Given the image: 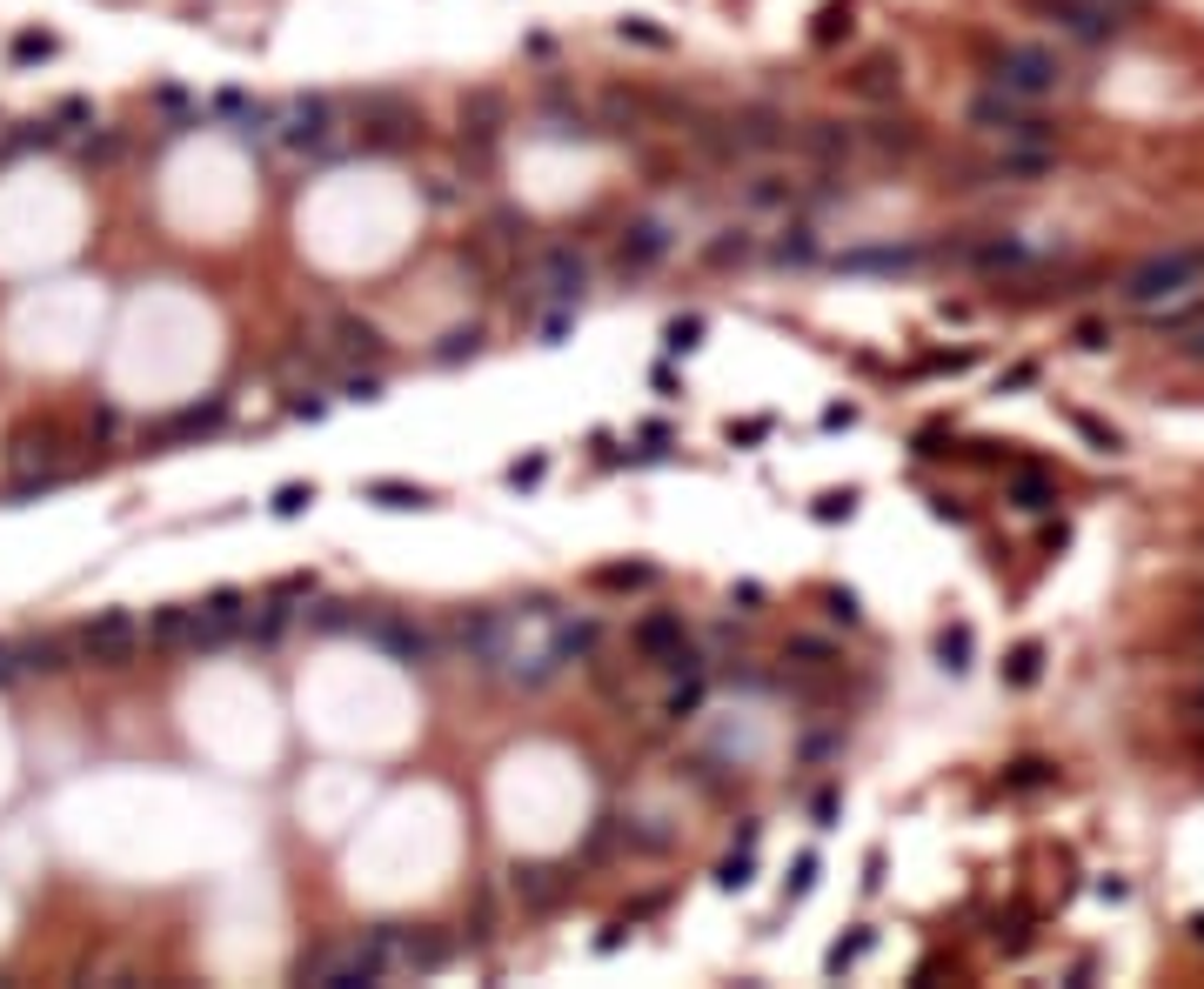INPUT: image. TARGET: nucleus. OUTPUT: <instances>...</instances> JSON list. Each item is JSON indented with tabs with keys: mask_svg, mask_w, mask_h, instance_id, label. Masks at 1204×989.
I'll return each instance as SVG.
<instances>
[{
	"mask_svg": "<svg viewBox=\"0 0 1204 989\" xmlns=\"http://www.w3.org/2000/svg\"><path fill=\"white\" fill-rule=\"evenodd\" d=\"M1191 929H1198V943H1204V916H1198V923H1191Z\"/></svg>",
	"mask_w": 1204,
	"mask_h": 989,
	"instance_id": "nucleus-33",
	"label": "nucleus"
},
{
	"mask_svg": "<svg viewBox=\"0 0 1204 989\" xmlns=\"http://www.w3.org/2000/svg\"><path fill=\"white\" fill-rule=\"evenodd\" d=\"M636 649H643L649 662H663V669H697V655H689V629H683L677 609H656V615L636 622Z\"/></svg>",
	"mask_w": 1204,
	"mask_h": 989,
	"instance_id": "nucleus-4",
	"label": "nucleus"
},
{
	"mask_svg": "<svg viewBox=\"0 0 1204 989\" xmlns=\"http://www.w3.org/2000/svg\"><path fill=\"white\" fill-rule=\"evenodd\" d=\"M1198 281H1204V241H1198V248H1171V254H1158V261L1130 268L1118 295H1124L1130 308H1164V301H1184Z\"/></svg>",
	"mask_w": 1204,
	"mask_h": 989,
	"instance_id": "nucleus-1",
	"label": "nucleus"
},
{
	"mask_svg": "<svg viewBox=\"0 0 1204 989\" xmlns=\"http://www.w3.org/2000/svg\"><path fill=\"white\" fill-rule=\"evenodd\" d=\"M462 121H469V134H476V141H489V134H496V121H502V101L496 94H469Z\"/></svg>",
	"mask_w": 1204,
	"mask_h": 989,
	"instance_id": "nucleus-13",
	"label": "nucleus"
},
{
	"mask_svg": "<svg viewBox=\"0 0 1204 989\" xmlns=\"http://www.w3.org/2000/svg\"><path fill=\"white\" fill-rule=\"evenodd\" d=\"M1011 502L1037 515V508H1051V502H1057V488L1044 482V475H1017V482H1011Z\"/></svg>",
	"mask_w": 1204,
	"mask_h": 989,
	"instance_id": "nucleus-15",
	"label": "nucleus"
},
{
	"mask_svg": "<svg viewBox=\"0 0 1204 989\" xmlns=\"http://www.w3.org/2000/svg\"><path fill=\"white\" fill-rule=\"evenodd\" d=\"M963 655H971V635H943V662H951V669H963Z\"/></svg>",
	"mask_w": 1204,
	"mask_h": 989,
	"instance_id": "nucleus-29",
	"label": "nucleus"
},
{
	"mask_svg": "<svg viewBox=\"0 0 1204 989\" xmlns=\"http://www.w3.org/2000/svg\"><path fill=\"white\" fill-rule=\"evenodd\" d=\"M127 649H134V622L127 615H101L95 629H87V655H95V662H127Z\"/></svg>",
	"mask_w": 1204,
	"mask_h": 989,
	"instance_id": "nucleus-10",
	"label": "nucleus"
},
{
	"mask_svg": "<svg viewBox=\"0 0 1204 989\" xmlns=\"http://www.w3.org/2000/svg\"><path fill=\"white\" fill-rule=\"evenodd\" d=\"M476 341H482V328H455V335H442L435 361H462V355H476Z\"/></svg>",
	"mask_w": 1204,
	"mask_h": 989,
	"instance_id": "nucleus-19",
	"label": "nucleus"
},
{
	"mask_svg": "<svg viewBox=\"0 0 1204 989\" xmlns=\"http://www.w3.org/2000/svg\"><path fill=\"white\" fill-rule=\"evenodd\" d=\"M697 702H703V682H689V689H677V695H669V716H689Z\"/></svg>",
	"mask_w": 1204,
	"mask_h": 989,
	"instance_id": "nucleus-28",
	"label": "nucleus"
},
{
	"mask_svg": "<svg viewBox=\"0 0 1204 989\" xmlns=\"http://www.w3.org/2000/svg\"><path fill=\"white\" fill-rule=\"evenodd\" d=\"M697 335H703V321H697V315H683V321H669L663 348H669V355H683V348H697Z\"/></svg>",
	"mask_w": 1204,
	"mask_h": 989,
	"instance_id": "nucleus-22",
	"label": "nucleus"
},
{
	"mask_svg": "<svg viewBox=\"0 0 1204 989\" xmlns=\"http://www.w3.org/2000/svg\"><path fill=\"white\" fill-rule=\"evenodd\" d=\"M864 949H870V929H856L850 943H836V949H830V963H824V969H830V976H844V969H850L856 956H864Z\"/></svg>",
	"mask_w": 1204,
	"mask_h": 989,
	"instance_id": "nucleus-21",
	"label": "nucleus"
},
{
	"mask_svg": "<svg viewBox=\"0 0 1204 989\" xmlns=\"http://www.w3.org/2000/svg\"><path fill=\"white\" fill-rule=\"evenodd\" d=\"M669 254V228L663 222H636V228H623V274H643V268H656Z\"/></svg>",
	"mask_w": 1204,
	"mask_h": 989,
	"instance_id": "nucleus-9",
	"label": "nucleus"
},
{
	"mask_svg": "<svg viewBox=\"0 0 1204 989\" xmlns=\"http://www.w3.org/2000/svg\"><path fill=\"white\" fill-rule=\"evenodd\" d=\"M1184 348H1191V355H1204V328H1198V335H1191V341H1184Z\"/></svg>",
	"mask_w": 1204,
	"mask_h": 989,
	"instance_id": "nucleus-32",
	"label": "nucleus"
},
{
	"mask_svg": "<svg viewBox=\"0 0 1204 989\" xmlns=\"http://www.w3.org/2000/svg\"><path fill=\"white\" fill-rule=\"evenodd\" d=\"M623 34H636V41H649V47H663V34H656L649 21H623Z\"/></svg>",
	"mask_w": 1204,
	"mask_h": 989,
	"instance_id": "nucleus-31",
	"label": "nucleus"
},
{
	"mask_svg": "<svg viewBox=\"0 0 1204 989\" xmlns=\"http://www.w3.org/2000/svg\"><path fill=\"white\" fill-rule=\"evenodd\" d=\"M308 502H315V488H302V482H295V488H282V495H275V515H302Z\"/></svg>",
	"mask_w": 1204,
	"mask_h": 989,
	"instance_id": "nucleus-23",
	"label": "nucleus"
},
{
	"mask_svg": "<svg viewBox=\"0 0 1204 989\" xmlns=\"http://www.w3.org/2000/svg\"><path fill=\"white\" fill-rule=\"evenodd\" d=\"M596 582L602 589H636V582H649V569H602Z\"/></svg>",
	"mask_w": 1204,
	"mask_h": 989,
	"instance_id": "nucleus-25",
	"label": "nucleus"
},
{
	"mask_svg": "<svg viewBox=\"0 0 1204 989\" xmlns=\"http://www.w3.org/2000/svg\"><path fill=\"white\" fill-rule=\"evenodd\" d=\"M991 81L1003 87V94H1017V101H1044V94H1057L1064 67H1057L1051 54H1037V47H1003L997 67H991Z\"/></svg>",
	"mask_w": 1204,
	"mask_h": 989,
	"instance_id": "nucleus-2",
	"label": "nucleus"
},
{
	"mask_svg": "<svg viewBox=\"0 0 1204 989\" xmlns=\"http://www.w3.org/2000/svg\"><path fill=\"white\" fill-rule=\"evenodd\" d=\"M335 348H349V355H381V328L361 321V315H335Z\"/></svg>",
	"mask_w": 1204,
	"mask_h": 989,
	"instance_id": "nucleus-12",
	"label": "nucleus"
},
{
	"mask_svg": "<svg viewBox=\"0 0 1204 989\" xmlns=\"http://www.w3.org/2000/svg\"><path fill=\"white\" fill-rule=\"evenodd\" d=\"M536 295L542 301H576L582 295V254L576 248H549L536 261Z\"/></svg>",
	"mask_w": 1204,
	"mask_h": 989,
	"instance_id": "nucleus-7",
	"label": "nucleus"
},
{
	"mask_svg": "<svg viewBox=\"0 0 1204 989\" xmlns=\"http://www.w3.org/2000/svg\"><path fill=\"white\" fill-rule=\"evenodd\" d=\"M904 67L897 61H864V75H856V94H897Z\"/></svg>",
	"mask_w": 1204,
	"mask_h": 989,
	"instance_id": "nucleus-14",
	"label": "nucleus"
},
{
	"mask_svg": "<svg viewBox=\"0 0 1204 989\" xmlns=\"http://www.w3.org/2000/svg\"><path fill=\"white\" fill-rule=\"evenodd\" d=\"M736 141H750V148H770V141H776V114H743V121H736Z\"/></svg>",
	"mask_w": 1204,
	"mask_h": 989,
	"instance_id": "nucleus-18",
	"label": "nucleus"
},
{
	"mask_svg": "<svg viewBox=\"0 0 1204 989\" xmlns=\"http://www.w3.org/2000/svg\"><path fill=\"white\" fill-rule=\"evenodd\" d=\"M971 127H983V134H1003V141H1031V148H1044V121L1024 114V101L1017 94H977L971 101Z\"/></svg>",
	"mask_w": 1204,
	"mask_h": 989,
	"instance_id": "nucleus-3",
	"label": "nucleus"
},
{
	"mask_svg": "<svg viewBox=\"0 0 1204 989\" xmlns=\"http://www.w3.org/2000/svg\"><path fill=\"white\" fill-rule=\"evenodd\" d=\"M1031 7L1044 14V21H1057L1064 34H1078V41H1091V47H1098V41H1110V34L1124 27V21H1118V7H1104V0H1031Z\"/></svg>",
	"mask_w": 1204,
	"mask_h": 989,
	"instance_id": "nucleus-5",
	"label": "nucleus"
},
{
	"mask_svg": "<svg viewBox=\"0 0 1204 989\" xmlns=\"http://www.w3.org/2000/svg\"><path fill=\"white\" fill-rule=\"evenodd\" d=\"M369 643H381V649L395 655V662H429V655H435V643H429L422 629H415V622H401V615L369 622Z\"/></svg>",
	"mask_w": 1204,
	"mask_h": 989,
	"instance_id": "nucleus-8",
	"label": "nucleus"
},
{
	"mask_svg": "<svg viewBox=\"0 0 1204 989\" xmlns=\"http://www.w3.org/2000/svg\"><path fill=\"white\" fill-rule=\"evenodd\" d=\"M508 876H516V896H528L536 909H549L562 896V869H549V863H516Z\"/></svg>",
	"mask_w": 1204,
	"mask_h": 989,
	"instance_id": "nucleus-11",
	"label": "nucleus"
},
{
	"mask_svg": "<svg viewBox=\"0 0 1204 989\" xmlns=\"http://www.w3.org/2000/svg\"><path fill=\"white\" fill-rule=\"evenodd\" d=\"M1011 675H1017V682H1031V675H1037V649H1017V655H1011Z\"/></svg>",
	"mask_w": 1204,
	"mask_h": 989,
	"instance_id": "nucleus-30",
	"label": "nucleus"
},
{
	"mask_svg": "<svg viewBox=\"0 0 1204 989\" xmlns=\"http://www.w3.org/2000/svg\"><path fill=\"white\" fill-rule=\"evenodd\" d=\"M917 254L910 248H864V254H844V268H910Z\"/></svg>",
	"mask_w": 1204,
	"mask_h": 989,
	"instance_id": "nucleus-16",
	"label": "nucleus"
},
{
	"mask_svg": "<svg viewBox=\"0 0 1204 989\" xmlns=\"http://www.w3.org/2000/svg\"><path fill=\"white\" fill-rule=\"evenodd\" d=\"M542 468H549V462H542V455H528V462H516V468H508V482H516V488H528V482H542Z\"/></svg>",
	"mask_w": 1204,
	"mask_h": 989,
	"instance_id": "nucleus-26",
	"label": "nucleus"
},
{
	"mask_svg": "<svg viewBox=\"0 0 1204 989\" xmlns=\"http://www.w3.org/2000/svg\"><path fill=\"white\" fill-rule=\"evenodd\" d=\"M816 241H810V228H796V241H776V261H810Z\"/></svg>",
	"mask_w": 1204,
	"mask_h": 989,
	"instance_id": "nucleus-24",
	"label": "nucleus"
},
{
	"mask_svg": "<svg viewBox=\"0 0 1204 989\" xmlns=\"http://www.w3.org/2000/svg\"><path fill=\"white\" fill-rule=\"evenodd\" d=\"M268 127H275V141L282 148H328V134H335V114H328V101H288L282 114H268Z\"/></svg>",
	"mask_w": 1204,
	"mask_h": 989,
	"instance_id": "nucleus-6",
	"label": "nucleus"
},
{
	"mask_svg": "<svg viewBox=\"0 0 1204 989\" xmlns=\"http://www.w3.org/2000/svg\"><path fill=\"white\" fill-rule=\"evenodd\" d=\"M750 876H756V856H750V842H743V856H729V863L717 869V883H723V889H743Z\"/></svg>",
	"mask_w": 1204,
	"mask_h": 989,
	"instance_id": "nucleus-20",
	"label": "nucleus"
},
{
	"mask_svg": "<svg viewBox=\"0 0 1204 989\" xmlns=\"http://www.w3.org/2000/svg\"><path fill=\"white\" fill-rule=\"evenodd\" d=\"M850 502H856L850 488H844V495H824V502H816V515H824V522H836V515H850Z\"/></svg>",
	"mask_w": 1204,
	"mask_h": 989,
	"instance_id": "nucleus-27",
	"label": "nucleus"
},
{
	"mask_svg": "<svg viewBox=\"0 0 1204 989\" xmlns=\"http://www.w3.org/2000/svg\"><path fill=\"white\" fill-rule=\"evenodd\" d=\"M375 502H389V508H422L429 502V488H409V482H369Z\"/></svg>",
	"mask_w": 1204,
	"mask_h": 989,
	"instance_id": "nucleus-17",
	"label": "nucleus"
}]
</instances>
